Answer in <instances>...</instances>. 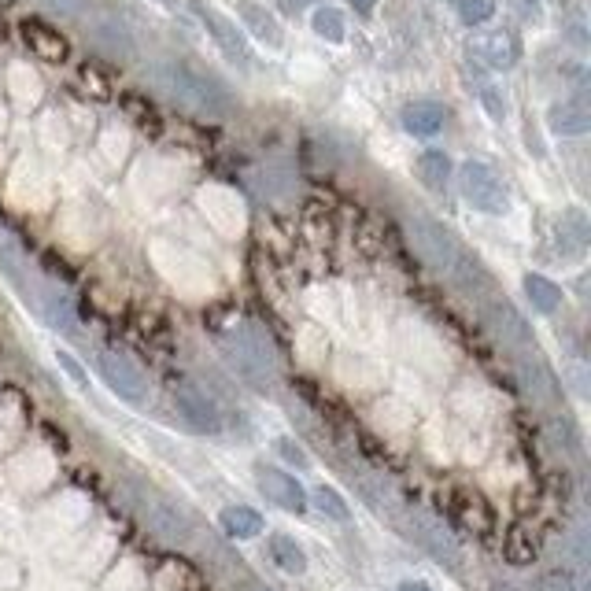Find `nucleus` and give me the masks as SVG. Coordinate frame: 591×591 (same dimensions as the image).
I'll list each match as a JSON object with an SVG mask.
<instances>
[{
	"label": "nucleus",
	"instance_id": "obj_27",
	"mask_svg": "<svg viewBox=\"0 0 591 591\" xmlns=\"http://www.w3.org/2000/svg\"><path fill=\"white\" fill-rule=\"evenodd\" d=\"M56 362H60L63 370L71 374V381H74V385H78V388L89 385V377H85V370H82V366H78V359H74L71 351H56Z\"/></svg>",
	"mask_w": 591,
	"mask_h": 591
},
{
	"label": "nucleus",
	"instance_id": "obj_5",
	"mask_svg": "<svg viewBox=\"0 0 591 591\" xmlns=\"http://www.w3.org/2000/svg\"><path fill=\"white\" fill-rule=\"evenodd\" d=\"M193 4L196 19L204 23V30L211 34V41H215V49L226 56L230 63H237L241 71H248L252 67V49H248V37L237 30V23L233 19H226V15L218 12V8H211L207 0H189Z\"/></svg>",
	"mask_w": 591,
	"mask_h": 591
},
{
	"label": "nucleus",
	"instance_id": "obj_2",
	"mask_svg": "<svg viewBox=\"0 0 591 591\" xmlns=\"http://www.w3.org/2000/svg\"><path fill=\"white\" fill-rule=\"evenodd\" d=\"M222 348H226V359L237 374L248 381L252 388L266 392L274 385V355L266 348V340L259 337L255 326H233L222 333Z\"/></svg>",
	"mask_w": 591,
	"mask_h": 591
},
{
	"label": "nucleus",
	"instance_id": "obj_19",
	"mask_svg": "<svg viewBox=\"0 0 591 591\" xmlns=\"http://www.w3.org/2000/svg\"><path fill=\"white\" fill-rule=\"evenodd\" d=\"M451 156L447 152H440V148H429V152H422L418 156V163H414V174L422 178V185H429L433 193H440L447 181H451Z\"/></svg>",
	"mask_w": 591,
	"mask_h": 591
},
{
	"label": "nucleus",
	"instance_id": "obj_21",
	"mask_svg": "<svg viewBox=\"0 0 591 591\" xmlns=\"http://www.w3.org/2000/svg\"><path fill=\"white\" fill-rule=\"evenodd\" d=\"M218 521H222L226 536H233V540H252V536L263 532V514L252 507H226L218 514Z\"/></svg>",
	"mask_w": 591,
	"mask_h": 591
},
{
	"label": "nucleus",
	"instance_id": "obj_8",
	"mask_svg": "<svg viewBox=\"0 0 591 591\" xmlns=\"http://www.w3.org/2000/svg\"><path fill=\"white\" fill-rule=\"evenodd\" d=\"M411 536L422 543L425 551L436 558V562H444V566H459L462 562V547L459 540L444 529V521H436L433 514H422V510H414L411 514Z\"/></svg>",
	"mask_w": 591,
	"mask_h": 591
},
{
	"label": "nucleus",
	"instance_id": "obj_7",
	"mask_svg": "<svg viewBox=\"0 0 591 591\" xmlns=\"http://www.w3.org/2000/svg\"><path fill=\"white\" fill-rule=\"evenodd\" d=\"M170 399H174L181 422L189 429H196V433H222V411H218V403L207 396L204 388H196L193 381H178Z\"/></svg>",
	"mask_w": 591,
	"mask_h": 591
},
{
	"label": "nucleus",
	"instance_id": "obj_35",
	"mask_svg": "<svg viewBox=\"0 0 591 591\" xmlns=\"http://www.w3.org/2000/svg\"><path fill=\"white\" fill-rule=\"evenodd\" d=\"M248 591H270V588H263V584H252V588H248Z\"/></svg>",
	"mask_w": 591,
	"mask_h": 591
},
{
	"label": "nucleus",
	"instance_id": "obj_33",
	"mask_svg": "<svg viewBox=\"0 0 591 591\" xmlns=\"http://www.w3.org/2000/svg\"><path fill=\"white\" fill-rule=\"evenodd\" d=\"M399 591H433V588H429V584H422V580H403V584H399Z\"/></svg>",
	"mask_w": 591,
	"mask_h": 591
},
{
	"label": "nucleus",
	"instance_id": "obj_31",
	"mask_svg": "<svg viewBox=\"0 0 591 591\" xmlns=\"http://www.w3.org/2000/svg\"><path fill=\"white\" fill-rule=\"evenodd\" d=\"M351 8H355V15H359V19H370V15H374V8H377V0H348Z\"/></svg>",
	"mask_w": 591,
	"mask_h": 591
},
{
	"label": "nucleus",
	"instance_id": "obj_12",
	"mask_svg": "<svg viewBox=\"0 0 591 591\" xmlns=\"http://www.w3.org/2000/svg\"><path fill=\"white\" fill-rule=\"evenodd\" d=\"M547 126L558 137H584L591 130V111L584 100H558L547 108Z\"/></svg>",
	"mask_w": 591,
	"mask_h": 591
},
{
	"label": "nucleus",
	"instance_id": "obj_22",
	"mask_svg": "<svg viewBox=\"0 0 591 591\" xmlns=\"http://www.w3.org/2000/svg\"><path fill=\"white\" fill-rule=\"evenodd\" d=\"M311 30L322 37V41H329V45H340V41H344V15H340V8H329V4L314 8Z\"/></svg>",
	"mask_w": 591,
	"mask_h": 591
},
{
	"label": "nucleus",
	"instance_id": "obj_9",
	"mask_svg": "<svg viewBox=\"0 0 591 591\" xmlns=\"http://www.w3.org/2000/svg\"><path fill=\"white\" fill-rule=\"evenodd\" d=\"M19 37H23L26 49L34 52L37 60H45V63H63L67 56H71L67 37H63L52 23L37 19V15H26L23 23H19Z\"/></svg>",
	"mask_w": 591,
	"mask_h": 591
},
{
	"label": "nucleus",
	"instance_id": "obj_4",
	"mask_svg": "<svg viewBox=\"0 0 591 591\" xmlns=\"http://www.w3.org/2000/svg\"><path fill=\"white\" fill-rule=\"evenodd\" d=\"M407 230H411V241L418 248V255H422V263L433 266L436 274H451V266H455V259L462 252V244L451 237V230H444L440 222L425 215H414Z\"/></svg>",
	"mask_w": 591,
	"mask_h": 591
},
{
	"label": "nucleus",
	"instance_id": "obj_24",
	"mask_svg": "<svg viewBox=\"0 0 591 591\" xmlns=\"http://www.w3.org/2000/svg\"><path fill=\"white\" fill-rule=\"evenodd\" d=\"M507 558L510 566H529L532 558H536V543H532V536L525 529H514L507 540Z\"/></svg>",
	"mask_w": 591,
	"mask_h": 591
},
{
	"label": "nucleus",
	"instance_id": "obj_26",
	"mask_svg": "<svg viewBox=\"0 0 591 591\" xmlns=\"http://www.w3.org/2000/svg\"><path fill=\"white\" fill-rule=\"evenodd\" d=\"M477 97H481V108L488 111V115H492L495 122L507 119V100H503V93H499V89H495L492 82H481V85H477Z\"/></svg>",
	"mask_w": 591,
	"mask_h": 591
},
{
	"label": "nucleus",
	"instance_id": "obj_3",
	"mask_svg": "<svg viewBox=\"0 0 591 591\" xmlns=\"http://www.w3.org/2000/svg\"><path fill=\"white\" fill-rule=\"evenodd\" d=\"M459 193L462 200L473 207V211H481V215H507L510 211V193L503 178L495 174L484 159H466L459 167Z\"/></svg>",
	"mask_w": 591,
	"mask_h": 591
},
{
	"label": "nucleus",
	"instance_id": "obj_18",
	"mask_svg": "<svg viewBox=\"0 0 591 591\" xmlns=\"http://www.w3.org/2000/svg\"><path fill=\"white\" fill-rule=\"evenodd\" d=\"M521 289H525V296H529L532 311L536 314H555L558 307L566 303V292L558 289L551 278H543V274H525Z\"/></svg>",
	"mask_w": 591,
	"mask_h": 591
},
{
	"label": "nucleus",
	"instance_id": "obj_1",
	"mask_svg": "<svg viewBox=\"0 0 591 591\" xmlns=\"http://www.w3.org/2000/svg\"><path fill=\"white\" fill-rule=\"evenodd\" d=\"M159 78H163L167 93L178 100L181 108L196 111V115H211V119L230 115L233 97L215 74L200 71V67H193V63H163Z\"/></svg>",
	"mask_w": 591,
	"mask_h": 591
},
{
	"label": "nucleus",
	"instance_id": "obj_11",
	"mask_svg": "<svg viewBox=\"0 0 591 591\" xmlns=\"http://www.w3.org/2000/svg\"><path fill=\"white\" fill-rule=\"evenodd\" d=\"M488 326L503 337V344H514V348H529L532 344V333H529V322H525V314L514 307V303L503 296V300H492L488 303Z\"/></svg>",
	"mask_w": 591,
	"mask_h": 591
},
{
	"label": "nucleus",
	"instance_id": "obj_20",
	"mask_svg": "<svg viewBox=\"0 0 591 591\" xmlns=\"http://www.w3.org/2000/svg\"><path fill=\"white\" fill-rule=\"evenodd\" d=\"M270 558H274V566H278L281 573H292V577L307 573V551H303L292 536H285V532L270 536Z\"/></svg>",
	"mask_w": 591,
	"mask_h": 591
},
{
	"label": "nucleus",
	"instance_id": "obj_14",
	"mask_svg": "<svg viewBox=\"0 0 591 591\" xmlns=\"http://www.w3.org/2000/svg\"><path fill=\"white\" fill-rule=\"evenodd\" d=\"M399 119H403V130L411 133V137H433V133L444 130L447 111H444V104H436V100H414V104L403 108Z\"/></svg>",
	"mask_w": 591,
	"mask_h": 591
},
{
	"label": "nucleus",
	"instance_id": "obj_10",
	"mask_svg": "<svg viewBox=\"0 0 591 591\" xmlns=\"http://www.w3.org/2000/svg\"><path fill=\"white\" fill-rule=\"evenodd\" d=\"M259 492L266 495V503L289 510V514H303V510H307V492H303V484L285 470H274V466L259 470Z\"/></svg>",
	"mask_w": 591,
	"mask_h": 591
},
{
	"label": "nucleus",
	"instance_id": "obj_13",
	"mask_svg": "<svg viewBox=\"0 0 591 591\" xmlns=\"http://www.w3.org/2000/svg\"><path fill=\"white\" fill-rule=\"evenodd\" d=\"M477 56H481L492 71H510L521 56V45L510 30H492V34L477 37Z\"/></svg>",
	"mask_w": 591,
	"mask_h": 591
},
{
	"label": "nucleus",
	"instance_id": "obj_34",
	"mask_svg": "<svg viewBox=\"0 0 591 591\" xmlns=\"http://www.w3.org/2000/svg\"><path fill=\"white\" fill-rule=\"evenodd\" d=\"M156 4H163V8H178L181 0H156Z\"/></svg>",
	"mask_w": 591,
	"mask_h": 591
},
{
	"label": "nucleus",
	"instance_id": "obj_30",
	"mask_svg": "<svg viewBox=\"0 0 591 591\" xmlns=\"http://www.w3.org/2000/svg\"><path fill=\"white\" fill-rule=\"evenodd\" d=\"M314 0H278V8L285 15H300V12H307Z\"/></svg>",
	"mask_w": 591,
	"mask_h": 591
},
{
	"label": "nucleus",
	"instance_id": "obj_29",
	"mask_svg": "<svg viewBox=\"0 0 591 591\" xmlns=\"http://www.w3.org/2000/svg\"><path fill=\"white\" fill-rule=\"evenodd\" d=\"M540 591H577V584H573V577H569L566 569H555V573L543 577Z\"/></svg>",
	"mask_w": 591,
	"mask_h": 591
},
{
	"label": "nucleus",
	"instance_id": "obj_36",
	"mask_svg": "<svg viewBox=\"0 0 591 591\" xmlns=\"http://www.w3.org/2000/svg\"><path fill=\"white\" fill-rule=\"evenodd\" d=\"M0 37H4V26H0Z\"/></svg>",
	"mask_w": 591,
	"mask_h": 591
},
{
	"label": "nucleus",
	"instance_id": "obj_32",
	"mask_svg": "<svg viewBox=\"0 0 591 591\" xmlns=\"http://www.w3.org/2000/svg\"><path fill=\"white\" fill-rule=\"evenodd\" d=\"M518 4H521V15H525V19H532V23L540 19V4H536V0H518Z\"/></svg>",
	"mask_w": 591,
	"mask_h": 591
},
{
	"label": "nucleus",
	"instance_id": "obj_25",
	"mask_svg": "<svg viewBox=\"0 0 591 591\" xmlns=\"http://www.w3.org/2000/svg\"><path fill=\"white\" fill-rule=\"evenodd\" d=\"M495 0H459V19L466 26H484L495 15Z\"/></svg>",
	"mask_w": 591,
	"mask_h": 591
},
{
	"label": "nucleus",
	"instance_id": "obj_15",
	"mask_svg": "<svg viewBox=\"0 0 591 591\" xmlns=\"http://www.w3.org/2000/svg\"><path fill=\"white\" fill-rule=\"evenodd\" d=\"M237 12H241L244 26H248V34H252L259 45H266V49H281L285 34H281L278 19L266 12L263 4H255V0H241V4H237Z\"/></svg>",
	"mask_w": 591,
	"mask_h": 591
},
{
	"label": "nucleus",
	"instance_id": "obj_28",
	"mask_svg": "<svg viewBox=\"0 0 591 591\" xmlns=\"http://www.w3.org/2000/svg\"><path fill=\"white\" fill-rule=\"evenodd\" d=\"M278 455L285 462H292V466H300V470L307 466V455H303V447L296 444V440H289V436H281V440H278Z\"/></svg>",
	"mask_w": 591,
	"mask_h": 591
},
{
	"label": "nucleus",
	"instance_id": "obj_6",
	"mask_svg": "<svg viewBox=\"0 0 591 591\" xmlns=\"http://www.w3.org/2000/svg\"><path fill=\"white\" fill-rule=\"evenodd\" d=\"M97 370H100V377H104V385H108L119 399L133 403V407H141V403L148 399L145 374L137 370V362H130L126 355H119V351H100Z\"/></svg>",
	"mask_w": 591,
	"mask_h": 591
},
{
	"label": "nucleus",
	"instance_id": "obj_16",
	"mask_svg": "<svg viewBox=\"0 0 591 591\" xmlns=\"http://www.w3.org/2000/svg\"><path fill=\"white\" fill-rule=\"evenodd\" d=\"M145 518H148V525L163 536V540H174V543H181V540H189V532H193V525H189V518L181 514L174 503H163V499H156L152 503V510H145Z\"/></svg>",
	"mask_w": 591,
	"mask_h": 591
},
{
	"label": "nucleus",
	"instance_id": "obj_17",
	"mask_svg": "<svg viewBox=\"0 0 591 591\" xmlns=\"http://www.w3.org/2000/svg\"><path fill=\"white\" fill-rule=\"evenodd\" d=\"M588 241H591V230H588V215L584 211H566L562 215V222H558V244H569L566 259H580V255L588 252Z\"/></svg>",
	"mask_w": 591,
	"mask_h": 591
},
{
	"label": "nucleus",
	"instance_id": "obj_23",
	"mask_svg": "<svg viewBox=\"0 0 591 591\" xmlns=\"http://www.w3.org/2000/svg\"><path fill=\"white\" fill-rule=\"evenodd\" d=\"M314 507L322 510L326 518H333V521H348L351 518V507L344 503V495L337 492V488H329V484H322V488H314Z\"/></svg>",
	"mask_w": 591,
	"mask_h": 591
}]
</instances>
